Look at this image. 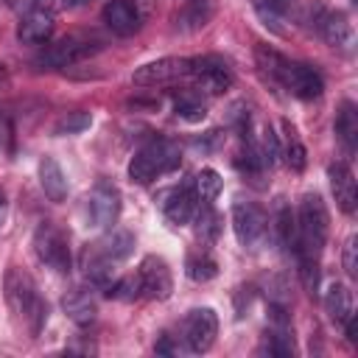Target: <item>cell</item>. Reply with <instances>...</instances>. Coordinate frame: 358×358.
Here are the masks:
<instances>
[{
	"mask_svg": "<svg viewBox=\"0 0 358 358\" xmlns=\"http://www.w3.org/2000/svg\"><path fill=\"white\" fill-rule=\"evenodd\" d=\"M3 291H6L8 308L28 322L31 336H39L45 322H48V305L42 302L34 277L28 271H22L20 266H8L6 280H3Z\"/></svg>",
	"mask_w": 358,
	"mask_h": 358,
	"instance_id": "6da1fadb",
	"label": "cell"
},
{
	"mask_svg": "<svg viewBox=\"0 0 358 358\" xmlns=\"http://www.w3.org/2000/svg\"><path fill=\"white\" fill-rule=\"evenodd\" d=\"M327 207L319 193H305L296 210V243L291 252H308V255H322L327 243Z\"/></svg>",
	"mask_w": 358,
	"mask_h": 358,
	"instance_id": "7a4b0ae2",
	"label": "cell"
},
{
	"mask_svg": "<svg viewBox=\"0 0 358 358\" xmlns=\"http://www.w3.org/2000/svg\"><path fill=\"white\" fill-rule=\"evenodd\" d=\"M179 145L168 137H151L129 162V179L137 185H148L157 176L173 171L179 165Z\"/></svg>",
	"mask_w": 358,
	"mask_h": 358,
	"instance_id": "3957f363",
	"label": "cell"
},
{
	"mask_svg": "<svg viewBox=\"0 0 358 358\" xmlns=\"http://www.w3.org/2000/svg\"><path fill=\"white\" fill-rule=\"evenodd\" d=\"M34 252L56 274H67L70 271V243H67V235L56 224L42 221L36 227V232H34Z\"/></svg>",
	"mask_w": 358,
	"mask_h": 358,
	"instance_id": "277c9868",
	"label": "cell"
},
{
	"mask_svg": "<svg viewBox=\"0 0 358 358\" xmlns=\"http://www.w3.org/2000/svg\"><path fill=\"white\" fill-rule=\"evenodd\" d=\"M232 229L243 249H257L268 232V215L255 201H235L232 204Z\"/></svg>",
	"mask_w": 358,
	"mask_h": 358,
	"instance_id": "5b68a950",
	"label": "cell"
},
{
	"mask_svg": "<svg viewBox=\"0 0 358 358\" xmlns=\"http://www.w3.org/2000/svg\"><path fill=\"white\" fill-rule=\"evenodd\" d=\"M120 215V190L101 179L95 182V187L90 190L87 199V227L90 229H109Z\"/></svg>",
	"mask_w": 358,
	"mask_h": 358,
	"instance_id": "8992f818",
	"label": "cell"
},
{
	"mask_svg": "<svg viewBox=\"0 0 358 358\" xmlns=\"http://www.w3.org/2000/svg\"><path fill=\"white\" fill-rule=\"evenodd\" d=\"M310 14H313V22H316V31L324 36V42H327L330 48L344 50V53L352 50V45H355V28H352V22H350L347 14H341V11H327L324 6L310 8Z\"/></svg>",
	"mask_w": 358,
	"mask_h": 358,
	"instance_id": "52a82bcc",
	"label": "cell"
},
{
	"mask_svg": "<svg viewBox=\"0 0 358 358\" xmlns=\"http://www.w3.org/2000/svg\"><path fill=\"white\" fill-rule=\"evenodd\" d=\"M185 344L190 352H207L213 344H215V336H218V316L213 308H193L185 319Z\"/></svg>",
	"mask_w": 358,
	"mask_h": 358,
	"instance_id": "ba28073f",
	"label": "cell"
},
{
	"mask_svg": "<svg viewBox=\"0 0 358 358\" xmlns=\"http://www.w3.org/2000/svg\"><path fill=\"white\" fill-rule=\"evenodd\" d=\"M196 84V90L207 92V95H221L232 87V73L229 67L215 59V56H201V59H190V73H187Z\"/></svg>",
	"mask_w": 358,
	"mask_h": 358,
	"instance_id": "9c48e42d",
	"label": "cell"
},
{
	"mask_svg": "<svg viewBox=\"0 0 358 358\" xmlns=\"http://www.w3.org/2000/svg\"><path fill=\"white\" fill-rule=\"evenodd\" d=\"M101 45L98 42H90V39H81V36H64L53 45H48L42 53H39V64L45 67H70L87 56H92Z\"/></svg>",
	"mask_w": 358,
	"mask_h": 358,
	"instance_id": "30bf717a",
	"label": "cell"
},
{
	"mask_svg": "<svg viewBox=\"0 0 358 358\" xmlns=\"http://www.w3.org/2000/svg\"><path fill=\"white\" fill-rule=\"evenodd\" d=\"M187 73H190V59L165 56V59H157V62L137 67L131 73V81L137 87H159V84H171L176 78H185Z\"/></svg>",
	"mask_w": 358,
	"mask_h": 358,
	"instance_id": "8fae6325",
	"label": "cell"
},
{
	"mask_svg": "<svg viewBox=\"0 0 358 358\" xmlns=\"http://www.w3.org/2000/svg\"><path fill=\"white\" fill-rule=\"evenodd\" d=\"M277 84H282L291 95H296L302 101H313L324 90L322 76L310 64H296V62H285V67L277 76Z\"/></svg>",
	"mask_w": 358,
	"mask_h": 358,
	"instance_id": "7c38bea8",
	"label": "cell"
},
{
	"mask_svg": "<svg viewBox=\"0 0 358 358\" xmlns=\"http://www.w3.org/2000/svg\"><path fill=\"white\" fill-rule=\"evenodd\" d=\"M140 285H143V296L148 299H168L171 291H173V277H171V268L162 257L157 255H148L140 266Z\"/></svg>",
	"mask_w": 358,
	"mask_h": 358,
	"instance_id": "4fadbf2b",
	"label": "cell"
},
{
	"mask_svg": "<svg viewBox=\"0 0 358 358\" xmlns=\"http://www.w3.org/2000/svg\"><path fill=\"white\" fill-rule=\"evenodd\" d=\"M103 22L117 36H131L143 25V14L134 0H109L103 6Z\"/></svg>",
	"mask_w": 358,
	"mask_h": 358,
	"instance_id": "5bb4252c",
	"label": "cell"
},
{
	"mask_svg": "<svg viewBox=\"0 0 358 358\" xmlns=\"http://www.w3.org/2000/svg\"><path fill=\"white\" fill-rule=\"evenodd\" d=\"M327 176H330V187H333V196H336L338 210L347 213V215H352L355 213V204H358V185H355L352 168L347 162H333L327 168Z\"/></svg>",
	"mask_w": 358,
	"mask_h": 358,
	"instance_id": "9a60e30c",
	"label": "cell"
},
{
	"mask_svg": "<svg viewBox=\"0 0 358 358\" xmlns=\"http://www.w3.org/2000/svg\"><path fill=\"white\" fill-rule=\"evenodd\" d=\"M196 201H199V196H196L193 185H182V187L171 190V196L162 201V213L173 227H185V224H190V218L196 213Z\"/></svg>",
	"mask_w": 358,
	"mask_h": 358,
	"instance_id": "2e32d148",
	"label": "cell"
},
{
	"mask_svg": "<svg viewBox=\"0 0 358 358\" xmlns=\"http://www.w3.org/2000/svg\"><path fill=\"white\" fill-rule=\"evenodd\" d=\"M53 36V14L45 11H25L17 25V39L22 45H45Z\"/></svg>",
	"mask_w": 358,
	"mask_h": 358,
	"instance_id": "e0dca14e",
	"label": "cell"
},
{
	"mask_svg": "<svg viewBox=\"0 0 358 358\" xmlns=\"http://www.w3.org/2000/svg\"><path fill=\"white\" fill-rule=\"evenodd\" d=\"M36 173H39V185H42L45 196H48L50 201L62 204V201L67 199V176H64L62 165H59L53 157H42Z\"/></svg>",
	"mask_w": 358,
	"mask_h": 358,
	"instance_id": "ac0fdd59",
	"label": "cell"
},
{
	"mask_svg": "<svg viewBox=\"0 0 358 358\" xmlns=\"http://www.w3.org/2000/svg\"><path fill=\"white\" fill-rule=\"evenodd\" d=\"M280 129H282V137H280V157L285 159V165H288L291 171H296V173L305 171V165H308V151H305V145H302V140H299L294 123H291V120H282Z\"/></svg>",
	"mask_w": 358,
	"mask_h": 358,
	"instance_id": "d6986e66",
	"label": "cell"
},
{
	"mask_svg": "<svg viewBox=\"0 0 358 358\" xmlns=\"http://www.w3.org/2000/svg\"><path fill=\"white\" fill-rule=\"evenodd\" d=\"M324 310L333 324H344L352 313V291L347 282H330L324 291Z\"/></svg>",
	"mask_w": 358,
	"mask_h": 358,
	"instance_id": "ffe728a7",
	"label": "cell"
},
{
	"mask_svg": "<svg viewBox=\"0 0 358 358\" xmlns=\"http://www.w3.org/2000/svg\"><path fill=\"white\" fill-rule=\"evenodd\" d=\"M336 137L347 154L358 148V109L352 101H344L336 112Z\"/></svg>",
	"mask_w": 358,
	"mask_h": 358,
	"instance_id": "44dd1931",
	"label": "cell"
},
{
	"mask_svg": "<svg viewBox=\"0 0 358 358\" xmlns=\"http://www.w3.org/2000/svg\"><path fill=\"white\" fill-rule=\"evenodd\" d=\"M271 224H274V238H277L280 249L282 252H291L294 243H296V215L291 213V204L285 199H277Z\"/></svg>",
	"mask_w": 358,
	"mask_h": 358,
	"instance_id": "7402d4cb",
	"label": "cell"
},
{
	"mask_svg": "<svg viewBox=\"0 0 358 358\" xmlns=\"http://www.w3.org/2000/svg\"><path fill=\"white\" fill-rule=\"evenodd\" d=\"M62 308H64V313L70 316V322H76L78 327L92 324V322H95V313H98L95 299H92L84 288H73V291L62 299Z\"/></svg>",
	"mask_w": 358,
	"mask_h": 358,
	"instance_id": "603a6c76",
	"label": "cell"
},
{
	"mask_svg": "<svg viewBox=\"0 0 358 358\" xmlns=\"http://www.w3.org/2000/svg\"><path fill=\"white\" fill-rule=\"evenodd\" d=\"M95 249H98L106 260H112V263L126 260V257L134 252V235H131V232H126V229H117V232L106 235L101 243H95Z\"/></svg>",
	"mask_w": 358,
	"mask_h": 358,
	"instance_id": "cb8c5ba5",
	"label": "cell"
},
{
	"mask_svg": "<svg viewBox=\"0 0 358 358\" xmlns=\"http://www.w3.org/2000/svg\"><path fill=\"white\" fill-rule=\"evenodd\" d=\"M221 235V215L213 210V201H204L199 215H196V238L204 246H213Z\"/></svg>",
	"mask_w": 358,
	"mask_h": 358,
	"instance_id": "d4e9b609",
	"label": "cell"
},
{
	"mask_svg": "<svg viewBox=\"0 0 358 358\" xmlns=\"http://www.w3.org/2000/svg\"><path fill=\"white\" fill-rule=\"evenodd\" d=\"M185 268H187V277H190L193 282H207V280H213V277L218 274V263L210 257L207 249H199V252L187 255Z\"/></svg>",
	"mask_w": 358,
	"mask_h": 358,
	"instance_id": "484cf974",
	"label": "cell"
},
{
	"mask_svg": "<svg viewBox=\"0 0 358 358\" xmlns=\"http://www.w3.org/2000/svg\"><path fill=\"white\" fill-rule=\"evenodd\" d=\"M112 274V260H106L95 246L84 252V277L95 285H106Z\"/></svg>",
	"mask_w": 358,
	"mask_h": 358,
	"instance_id": "4316f807",
	"label": "cell"
},
{
	"mask_svg": "<svg viewBox=\"0 0 358 358\" xmlns=\"http://www.w3.org/2000/svg\"><path fill=\"white\" fill-rule=\"evenodd\" d=\"M221 187H224V179H221V173L213 171V168H201V171L196 173V179H193V190H196V196H199L201 201H215L218 193H221Z\"/></svg>",
	"mask_w": 358,
	"mask_h": 358,
	"instance_id": "83f0119b",
	"label": "cell"
},
{
	"mask_svg": "<svg viewBox=\"0 0 358 358\" xmlns=\"http://www.w3.org/2000/svg\"><path fill=\"white\" fill-rule=\"evenodd\" d=\"M173 112H176L182 120H187V123H201V120L207 117V106H204L196 95H190V92L176 95V101H173Z\"/></svg>",
	"mask_w": 358,
	"mask_h": 358,
	"instance_id": "f1b7e54d",
	"label": "cell"
},
{
	"mask_svg": "<svg viewBox=\"0 0 358 358\" xmlns=\"http://www.w3.org/2000/svg\"><path fill=\"white\" fill-rule=\"evenodd\" d=\"M296 257V266H299V280L305 285L308 294H316L319 291V257L316 255H308V252H294Z\"/></svg>",
	"mask_w": 358,
	"mask_h": 358,
	"instance_id": "f546056e",
	"label": "cell"
},
{
	"mask_svg": "<svg viewBox=\"0 0 358 358\" xmlns=\"http://www.w3.org/2000/svg\"><path fill=\"white\" fill-rule=\"evenodd\" d=\"M92 126V115L90 112H81V109H76V112H67V115H62L59 120H56V126H53V134H81L84 129H90Z\"/></svg>",
	"mask_w": 358,
	"mask_h": 358,
	"instance_id": "4dcf8cb0",
	"label": "cell"
},
{
	"mask_svg": "<svg viewBox=\"0 0 358 358\" xmlns=\"http://www.w3.org/2000/svg\"><path fill=\"white\" fill-rule=\"evenodd\" d=\"M255 59H257V67L266 73V76H271L274 81H277V76H280V70L285 67V56H280L277 50H271L268 45H257L255 48Z\"/></svg>",
	"mask_w": 358,
	"mask_h": 358,
	"instance_id": "1f68e13d",
	"label": "cell"
},
{
	"mask_svg": "<svg viewBox=\"0 0 358 358\" xmlns=\"http://www.w3.org/2000/svg\"><path fill=\"white\" fill-rule=\"evenodd\" d=\"M112 299H123V302H131L137 296H143V285H140V274H129L123 280H117L115 285H109L106 291Z\"/></svg>",
	"mask_w": 358,
	"mask_h": 358,
	"instance_id": "d6a6232c",
	"label": "cell"
},
{
	"mask_svg": "<svg viewBox=\"0 0 358 358\" xmlns=\"http://www.w3.org/2000/svg\"><path fill=\"white\" fill-rule=\"evenodd\" d=\"M210 20V3L207 0H190L187 8L179 14V22L185 28H201Z\"/></svg>",
	"mask_w": 358,
	"mask_h": 358,
	"instance_id": "836d02e7",
	"label": "cell"
},
{
	"mask_svg": "<svg viewBox=\"0 0 358 358\" xmlns=\"http://www.w3.org/2000/svg\"><path fill=\"white\" fill-rule=\"evenodd\" d=\"M257 151H260L266 168H274L280 162V137L274 134L271 126H263V137H260V148Z\"/></svg>",
	"mask_w": 358,
	"mask_h": 358,
	"instance_id": "e575fe53",
	"label": "cell"
},
{
	"mask_svg": "<svg viewBox=\"0 0 358 358\" xmlns=\"http://www.w3.org/2000/svg\"><path fill=\"white\" fill-rule=\"evenodd\" d=\"M355 252H358V238H350V241L344 243V255H341L344 271H347L350 277H355V274H358V257H355Z\"/></svg>",
	"mask_w": 358,
	"mask_h": 358,
	"instance_id": "d590c367",
	"label": "cell"
},
{
	"mask_svg": "<svg viewBox=\"0 0 358 358\" xmlns=\"http://www.w3.org/2000/svg\"><path fill=\"white\" fill-rule=\"evenodd\" d=\"M67 8V0H25V11H45V14H56Z\"/></svg>",
	"mask_w": 358,
	"mask_h": 358,
	"instance_id": "8d00e7d4",
	"label": "cell"
},
{
	"mask_svg": "<svg viewBox=\"0 0 358 358\" xmlns=\"http://www.w3.org/2000/svg\"><path fill=\"white\" fill-rule=\"evenodd\" d=\"M154 350L159 352V355H173V347H171V341H168V336H162L157 344H154Z\"/></svg>",
	"mask_w": 358,
	"mask_h": 358,
	"instance_id": "74e56055",
	"label": "cell"
},
{
	"mask_svg": "<svg viewBox=\"0 0 358 358\" xmlns=\"http://www.w3.org/2000/svg\"><path fill=\"white\" fill-rule=\"evenodd\" d=\"M6 213H8V201H6V193L0 190V229H3V224H6Z\"/></svg>",
	"mask_w": 358,
	"mask_h": 358,
	"instance_id": "f35d334b",
	"label": "cell"
},
{
	"mask_svg": "<svg viewBox=\"0 0 358 358\" xmlns=\"http://www.w3.org/2000/svg\"><path fill=\"white\" fill-rule=\"evenodd\" d=\"M84 3H90V0H67V6H84Z\"/></svg>",
	"mask_w": 358,
	"mask_h": 358,
	"instance_id": "ab89813d",
	"label": "cell"
}]
</instances>
